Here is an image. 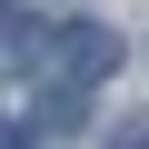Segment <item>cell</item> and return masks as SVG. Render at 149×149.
<instances>
[{
  "label": "cell",
  "instance_id": "6da1fadb",
  "mask_svg": "<svg viewBox=\"0 0 149 149\" xmlns=\"http://www.w3.org/2000/svg\"><path fill=\"white\" fill-rule=\"evenodd\" d=\"M60 40H70V50H60V80H80V90H90V80H109V70L129 60V50H119V30H100V20L60 30Z\"/></svg>",
  "mask_w": 149,
  "mask_h": 149
},
{
  "label": "cell",
  "instance_id": "7a4b0ae2",
  "mask_svg": "<svg viewBox=\"0 0 149 149\" xmlns=\"http://www.w3.org/2000/svg\"><path fill=\"white\" fill-rule=\"evenodd\" d=\"M40 129H50V139H60V129H80V80H60V90L40 100Z\"/></svg>",
  "mask_w": 149,
  "mask_h": 149
},
{
  "label": "cell",
  "instance_id": "3957f363",
  "mask_svg": "<svg viewBox=\"0 0 149 149\" xmlns=\"http://www.w3.org/2000/svg\"><path fill=\"white\" fill-rule=\"evenodd\" d=\"M100 149H149V119H119V129H109Z\"/></svg>",
  "mask_w": 149,
  "mask_h": 149
}]
</instances>
